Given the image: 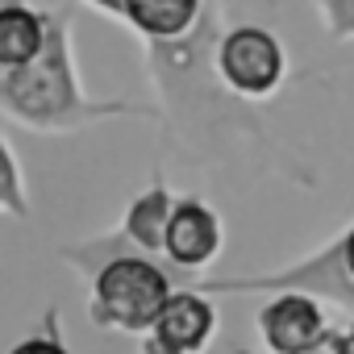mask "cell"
I'll return each mask as SVG.
<instances>
[{"mask_svg":"<svg viewBox=\"0 0 354 354\" xmlns=\"http://www.w3.org/2000/svg\"><path fill=\"white\" fill-rule=\"evenodd\" d=\"M0 113L42 133L84 129L104 117H146V109L129 100H92L80 88L75 50H71V17L63 9L55 13L46 9V46L30 67L0 71Z\"/></svg>","mask_w":354,"mask_h":354,"instance_id":"obj_1","label":"cell"},{"mask_svg":"<svg viewBox=\"0 0 354 354\" xmlns=\"http://www.w3.org/2000/svg\"><path fill=\"white\" fill-rule=\"evenodd\" d=\"M167 300H171L167 275L154 263L133 259V254L104 263L100 275H96V288H92V313H96V321L113 325V329H125V333L150 329Z\"/></svg>","mask_w":354,"mask_h":354,"instance_id":"obj_2","label":"cell"},{"mask_svg":"<svg viewBox=\"0 0 354 354\" xmlns=\"http://www.w3.org/2000/svg\"><path fill=\"white\" fill-rule=\"evenodd\" d=\"M213 67L234 96L267 100L288 75V50L263 26H234L221 34L217 50H213Z\"/></svg>","mask_w":354,"mask_h":354,"instance_id":"obj_3","label":"cell"},{"mask_svg":"<svg viewBox=\"0 0 354 354\" xmlns=\"http://www.w3.org/2000/svg\"><path fill=\"white\" fill-rule=\"evenodd\" d=\"M217 329V313L196 292H171L162 313L150 325L146 354H201Z\"/></svg>","mask_w":354,"mask_h":354,"instance_id":"obj_4","label":"cell"},{"mask_svg":"<svg viewBox=\"0 0 354 354\" xmlns=\"http://www.w3.org/2000/svg\"><path fill=\"white\" fill-rule=\"evenodd\" d=\"M259 333L271 354H308L325 342V313L308 296H279L259 313Z\"/></svg>","mask_w":354,"mask_h":354,"instance_id":"obj_5","label":"cell"},{"mask_svg":"<svg viewBox=\"0 0 354 354\" xmlns=\"http://www.w3.org/2000/svg\"><path fill=\"white\" fill-rule=\"evenodd\" d=\"M162 250L171 254V263H180V267L213 263L217 250H221V221H217V213L205 209L201 201H175Z\"/></svg>","mask_w":354,"mask_h":354,"instance_id":"obj_6","label":"cell"},{"mask_svg":"<svg viewBox=\"0 0 354 354\" xmlns=\"http://www.w3.org/2000/svg\"><path fill=\"white\" fill-rule=\"evenodd\" d=\"M201 0H121V21H129L150 46L180 42L201 26Z\"/></svg>","mask_w":354,"mask_h":354,"instance_id":"obj_7","label":"cell"},{"mask_svg":"<svg viewBox=\"0 0 354 354\" xmlns=\"http://www.w3.org/2000/svg\"><path fill=\"white\" fill-rule=\"evenodd\" d=\"M46 46V9L30 0H5L0 5V71L30 67Z\"/></svg>","mask_w":354,"mask_h":354,"instance_id":"obj_8","label":"cell"},{"mask_svg":"<svg viewBox=\"0 0 354 354\" xmlns=\"http://www.w3.org/2000/svg\"><path fill=\"white\" fill-rule=\"evenodd\" d=\"M171 213H175V201L167 196L162 184H154L150 192H142V196L133 201V209H129V217H125V234H129L138 246L158 250L162 238H167V221H171Z\"/></svg>","mask_w":354,"mask_h":354,"instance_id":"obj_9","label":"cell"},{"mask_svg":"<svg viewBox=\"0 0 354 354\" xmlns=\"http://www.w3.org/2000/svg\"><path fill=\"white\" fill-rule=\"evenodd\" d=\"M0 201L13 213H26V184H21V167L9 150V142L0 138Z\"/></svg>","mask_w":354,"mask_h":354,"instance_id":"obj_10","label":"cell"},{"mask_svg":"<svg viewBox=\"0 0 354 354\" xmlns=\"http://www.w3.org/2000/svg\"><path fill=\"white\" fill-rule=\"evenodd\" d=\"M317 13H321L325 34L333 42H350L354 38V0H317Z\"/></svg>","mask_w":354,"mask_h":354,"instance_id":"obj_11","label":"cell"},{"mask_svg":"<svg viewBox=\"0 0 354 354\" xmlns=\"http://www.w3.org/2000/svg\"><path fill=\"white\" fill-rule=\"evenodd\" d=\"M9 354H71V350L59 346L55 337H26V342H17Z\"/></svg>","mask_w":354,"mask_h":354,"instance_id":"obj_12","label":"cell"},{"mask_svg":"<svg viewBox=\"0 0 354 354\" xmlns=\"http://www.w3.org/2000/svg\"><path fill=\"white\" fill-rule=\"evenodd\" d=\"M333 354H354V325H350L346 333L333 337Z\"/></svg>","mask_w":354,"mask_h":354,"instance_id":"obj_13","label":"cell"},{"mask_svg":"<svg viewBox=\"0 0 354 354\" xmlns=\"http://www.w3.org/2000/svg\"><path fill=\"white\" fill-rule=\"evenodd\" d=\"M342 263H346V271H350V279H354V230H350L346 242H342Z\"/></svg>","mask_w":354,"mask_h":354,"instance_id":"obj_14","label":"cell"},{"mask_svg":"<svg viewBox=\"0 0 354 354\" xmlns=\"http://www.w3.org/2000/svg\"><path fill=\"white\" fill-rule=\"evenodd\" d=\"M92 9H100V13H109V17H121V0H88Z\"/></svg>","mask_w":354,"mask_h":354,"instance_id":"obj_15","label":"cell"},{"mask_svg":"<svg viewBox=\"0 0 354 354\" xmlns=\"http://www.w3.org/2000/svg\"><path fill=\"white\" fill-rule=\"evenodd\" d=\"M308 354H333V337H325V342H321V346H313Z\"/></svg>","mask_w":354,"mask_h":354,"instance_id":"obj_16","label":"cell"},{"mask_svg":"<svg viewBox=\"0 0 354 354\" xmlns=\"http://www.w3.org/2000/svg\"><path fill=\"white\" fill-rule=\"evenodd\" d=\"M201 5H217V0H201Z\"/></svg>","mask_w":354,"mask_h":354,"instance_id":"obj_17","label":"cell"},{"mask_svg":"<svg viewBox=\"0 0 354 354\" xmlns=\"http://www.w3.org/2000/svg\"><path fill=\"white\" fill-rule=\"evenodd\" d=\"M0 205H5V201H0Z\"/></svg>","mask_w":354,"mask_h":354,"instance_id":"obj_18","label":"cell"}]
</instances>
